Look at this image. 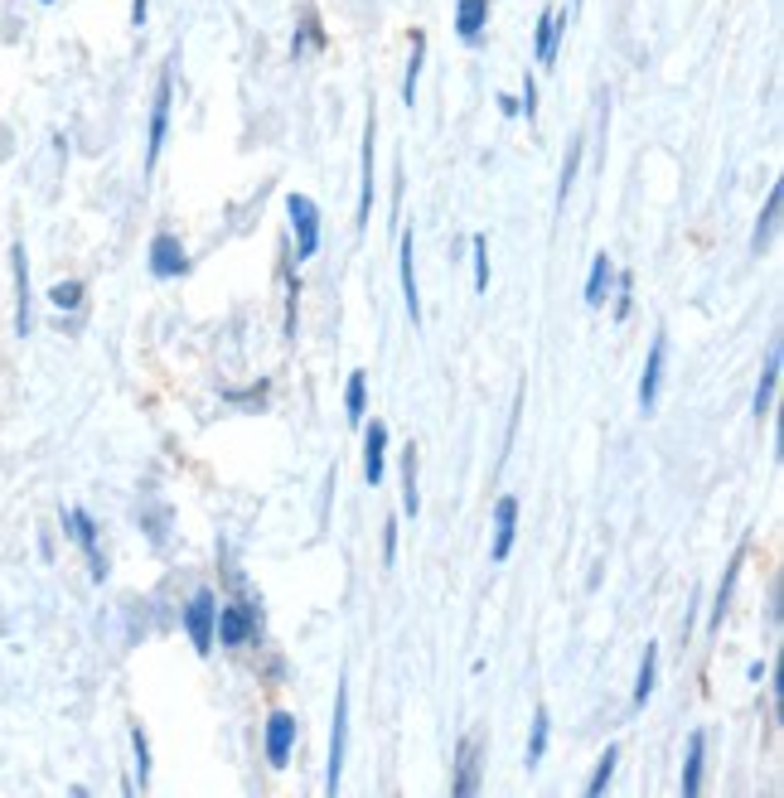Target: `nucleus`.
<instances>
[{
	"mask_svg": "<svg viewBox=\"0 0 784 798\" xmlns=\"http://www.w3.org/2000/svg\"><path fill=\"white\" fill-rule=\"evenodd\" d=\"M170 107H175V59L161 69V83H155V103H151V131H145V170H155L165 151V136H170Z\"/></svg>",
	"mask_w": 784,
	"mask_h": 798,
	"instance_id": "1",
	"label": "nucleus"
},
{
	"mask_svg": "<svg viewBox=\"0 0 784 798\" xmlns=\"http://www.w3.org/2000/svg\"><path fill=\"white\" fill-rule=\"evenodd\" d=\"M344 755H349V682L340 678L334 688V726H330V774H324V794H340Z\"/></svg>",
	"mask_w": 784,
	"mask_h": 798,
	"instance_id": "2",
	"label": "nucleus"
},
{
	"mask_svg": "<svg viewBox=\"0 0 784 798\" xmlns=\"http://www.w3.org/2000/svg\"><path fill=\"white\" fill-rule=\"evenodd\" d=\"M214 624H218V595L214 591H194L185 605V634L194 644V654H214Z\"/></svg>",
	"mask_w": 784,
	"mask_h": 798,
	"instance_id": "3",
	"label": "nucleus"
},
{
	"mask_svg": "<svg viewBox=\"0 0 784 798\" xmlns=\"http://www.w3.org/2000/svg\"><path fill=\"white\" fill-rule=\"evenodd\" d=\"M479 774H485V736H479V730H470V736H461V746H455L451 794H455V798L479 794Z\"/></svg>",
	"mask_w": 784,
	"mask_h": 798,
	"instance_id": "4",
	"label": "nucleus"
},
{
	"mask_svg": "<svg viewBox=\"0 0 784 798\" xmlns=\"http://www.w3.org/2000/svg\"><path fill=\"white\" fill-rule=\"evenodd\" d=\"M257 610L248 600H228V605H218V624H214V644H223V648H242V644H252L257 639Z\"/></svg>",
	"mask_w": 784,
	"mask_h": 798,
	"instance_id": "5",
	"label": "nucleus"
},
{
	"mask_svg": "<svg viewBox=\"0 0 784 798\" xmlns=\"http://www.w3.org/2000/svg\"><path fill=\"white\" fill-rule=\"evenodd\" d=\"M286 213H290V228H296V262H310L320 252V204L310 194H290Z\"/></svg>",
	"mask_w": 784,
	"mask_h": 798,
	"instance_id": "6",
	"label": "nucleus"
},
{
	"mask_svg": "<svg viewBox=\"0 0 784 798\" xmlns=\"http://www.w3.org/2000/svg\"><path fill=\"white\" fill-rule=\"evenodd\" d=\"M63 527H69V537L83 547L87 571H93V581L103 586V581H107V557H103V543H97V523L87 519L83 509H63Z\"/></svg>",
	"mask_w": 784,
	"mask_h": 798,
	"instance_id": "7",
	"label": "nucleus"
},
{
	"mask_svg": "<svg viewBox=\"0 0 784 798\" xmlns=\"http://www.w3.org/2000/svg\"><path fill=\"white\" fill-rule=\"evenodd\" d=\"M397 272H402V306H407V320L421 324V286H417V238L402 233L397 238Z\"/></svg>",
	"mask_w": 784,
	"mask_h": 798,
	"instance_id": "8",
	"label": "nucleus"
},
{
	"mask_svg": "<svg viewBox=\"0 0 784 798\" xmlns=\"http://www.w3.org/2000/svg\"><path fill=\"white\" fill-rule=\"evenodd\" d=\"M664 364H668V330H654V344H649L644 373H640V407H644V412L658 407V388H664Z\"/></svg>",
	"mask_w": 784,
	"mask_h": 798,
	"instance_id": "9",
	"label": "nucleus"
},
{
	"mask_svg": "<svg viewBox=\"0 0 784 798\" xmlns=\"http://www.w3.org/2000/svg\"><path fill=\"white\" fill-rule=\"evenodd\" d=\"M373 145H378V111H368L364 121V184H358V213H354V228L364 233L368 218H373Z\"/></svg>",
	"mask_w": 784,
	"mask_h": 798,
	"instance_id": "10",
	"label": "nucleus"
},
{
	"mask_svg": "<svg viewBox=\"0 0 784 798\" xmlns=\"http://www.w3.org/2000/svg\"><path fill=\"white\" fill-rule=\"evenodd\" d=\"M145 257H151V276H161V281H175V276L189 272V252H185V242H179L175 233H155Z\"/></svg>",
	"mask_w": 784,
	"mask_h": 798,
	"instance_id": "11",
	"label": "nucleus"
},
{
	"mask_svg": "<svg viewBox=\"0 0 784 798\" xmlns=\"http://www.w3.org/2000/svg\"><path fill=\"white\" fill-rule=\"evenodd\" d=\"M296 736H300V722L290 712L266 716V764H272V770H286L290 750H296Z\"/></svg>",
	"mask_w": 784,
	"mask_h": 798,
	"instance_id": "12",
	"label": "nucleus"
},
{
	"mask_svg": "<svg viewBox=\"0 0 784 798\" xmlns=\"http://www.w3.org/2000/svg\"><path fill=\"white\" fill-rule=\"evenodd\" d=\"M10 272H15V334L29 340L35 320H29V257H25V242L10 247Z\"/></svg>",
	"mask_w": 784,
	"mask_h": 798,
	"instance_id": "13",
	"label": "nucleus"
},
{
	"mask_svg": "<svg viewBox=\"0 0 784 798\" xmlns=\"http://www.w3.org/2000/svg\"><path fill=\"white\" fill-rule=\"evenodd\" d=\"M513 537H519V499H513V493H503V499L495 503V543H489V557L509 561Z\"/></svg>",
	"mask_w": 784,
	"mask_h": 798,
	"instance_id": "14",
	"label": "nucleus"
},
{
	"mask_svg": "<svg viewBox=\"0 0 784 798\" xmlns=\"http://www.w3.org/2000/svg\"><path fill=\"white\" fill-rule=\"evenodd\" d=\"M383 475H388V426L373 421V426H364V479L378 489Z\"/></svg>",
	"mask_w": 784,
	"mask_h": 798,
	"instance_id": "15",
	"label": "nucleus"
},
{
	"mask_svg": "<svg viewBox=\"0 0 784 798\" xmlns=\"http://www.w3.org/2000/svg\"><path fill=\"white\" fill-rule=\"evenodd\" d=\"M562 35H567V15L562 10H543V15H537V69H553L557 63Z\"/></svg>",
	"mask_w": 784,
	"mask_h": 798,
	"instance_id": "16",
	"label": "nucleus"
},
{
	"mask_svg": "<svg viewBox=\"0 0 784 798\" xmlns=\"http://www.w3.org/2000/svg\"><path fill=\"white\" fill-rule=\"evenodd\" d=\"M780 364H784V354H780V344H770V354H765V368H760V382H756V397H750V417H770V407H775V388H780Z\"/></svg>",
	"mask_w": 784,
	"mask_h": 798,
	"instance_id": "17",
	"label": "nucleus"
},
{
	"mask_svg": "<svg viewBox=\"0 0 784 798\" xmlns=\"http://www.w3.org/2000/svg\"><path fill=\"white\" fill-rule=\"evenodd\" d=\"M780 209H784V184H770V194H765V209H760V218H756V233H750V252H765L770 247V238H775V228H780Z\"/></svg>",
	"mask_w": 784,
	"mask_h": 798,
	"instance_id": "18",
	"label": "nucleus"
},
{
	"mask_svg": "<svg viewBox=\"0 0 784 798\" xmlns=\"http://www.w3.org/2000/svg\"><path fill=\"white\" fill-rule=\"evenodd\" d=\"M489 25V0H455V35L461 44H479Z\"/></svg>",
	"mask_w": 784,
	"mask_h": 798,
	"instance_id": "19",
	"label": "nucleus"
},
{
	"mask_svg": "<svg viewBox=\"0 0 784 798\" xmlns=\"http://www.w3.org/2000/svg\"><path fill=\"white\" fill-rule=\"evenodd\" d=\"M746 552H750V543H741V547H736L732 567H726L722 586H716V600H712V629H722V620H726V610H732V595H736V581H741V567H746Z\"/></svg>",
	"mask_w": 784,
	"mask_h": 798,
	"instance_id": "20",
	"label": "nucleus"
},
{
	"mask_svg": "<svg viewBox=\"0 0 784 798\" xmlns=\"http://www.w3.org/2000/svg\"><path fill=\"white\" fill-rule=\"evenodd\" d=\"M702 755H708V730L688 736V760H682V798L702 794Z\"/></svg>",
	"mask_w": 784,
	"mask_h": 798,
	"instance_id": "21",
	"label": "nucleus"
},
{
	"mask_svg": "<svg viewBox=\"0 0 784 798\" xmlns=\"http://www.w3.org/2000/svg\"><path fill=\"white\" fill-rule=\"evenodd\" d=\"M421 63H427V29H412V59H407V73H402V107H417Z\"/></svg>",
	"mask_w": 784,
	"mask_h": 798,
	"instance_id": "22",
	"label": "nucleus"
},
{
	"mask_svg": "<svg viewBox=\"0 0 784 798\" xmlns=\"http://www.w3.org/2000/svg\"><path fill=\"white\" fill-rule=\"evenodd\" d=\"M610 281H615V262H610V257H606V252L591 257V276H586V306H591V310L606 306Z\"/></svg>",
	"mask_w": 784,
	"mask_h": 798,
	"instance_id": "23",
	"label": "nucleus"
},
{
	"mask_svg": "<svg viewBox=\"0 0 784 798\" xmlns=\"http://www.w3.org/2000/svg\"><path fill=\"white\" fill-rule=\"evenodd\" d=\"M402 513H407V519H417V513H421V493H417V445H407V451H402Z\"/></svg>",
	"mask_w": 784,
	"mask_h": 798,
	"instance_id": "24",
	"label": "nucleus"
},
{
	"mask_svg": "<svg viewBox=\"0 0 784 798\" xmlns=\"http://www.w3.org/2000/svg\"><path fill=\"white\" fill-rule=\"evenodd\" d=\"M344 412H349V426H364L368 417V373L354 368L349 373V388H344Z\"/></svg>",
	"mask_w": 784,
	"mask_h": 798,
	"instance_id": "25",
	"label": "nucleus"
},
{
	"mask_svg": "<svg viewBox=\"0 0 784 798\" xmlns=\"http://www.w3.org/2000/svg\"><path fill=\"white\" fill-rule=\"evenodd\" d=\"M654 682H658V644H644L640 672H634V706H649V696H654Z\"/></svg>",
	"mask_w": 784,
	"mask_h": 798,
	"instance_id": "26",
	"label": "nucleus"
},
{
	"mask_svg": "<svg viewBox=\"0 0 784 798\" xmlns=\"http://www.w3.org/2000/svg\"><path fill=\"white\" fill-rule=\"evenodd\" d=\"M306 49H324V29H320L316 5L300 10V29H296V39H290V53H296V59H300Z\"/></svg>",
	"mask_w": 784,
	"mask_h": 798,
	"instance_id": "27",
	"label": "nucleus"
},
{
	"mask_svg": "<svg viewBox=\"0 0 784 798\" xmlns=\"http://www.w3.org/2000/svg\"><path fill=\"white\" fill-rule=\"evenodd\" d=\"M547 736H553V716H547V706H537V712H533V730H528V770H533V764H543Z\"/></svg>",
	"mask_w": 784,
	"mask_h": 798,
	"instance_id": "28",
	"label": "nucleus"
},
{
	"mask_svg": "<svg viewBox=\"0 0 784 798\" xmlns=\"http://www.w3.org/2000/svg\"><path fill=\"white\" fill-rule=\"evenodd\" d=\"M581 151H586V136H571V145H567V160H562V184H557V204H567L571 184H577V170H581Z\"/></svg>",
	"mask_w": 784,
	"mask_h": 798,
	"instance_id": "29",
	"label": "nucleus"
},
{
	"mask_svg": "<svg viewBox=\"0 0 784 798\" xmlns=\"http://www.w3.org/2000/svg\"><path fill=\"white\" fill-rule=\"evenodd\" d=\"M615 764H620V746H606V755L596 760V774H591V784H586V794H591V798H601V794H606V784H610Z\"/></svg>",
	"mask_w": 784,
	"mask_h": 798,
	"instance_id": "30",
	"label": "nucleus"
},
{
	"mask_svg": "<svg viewBox=\"0 0 784 798\" xmlns=\"http://www.w3.org/2000/svg\"><path fill=\"white\" fill-rule=\"evenodd\" d=\"M131 750H136V784L131 789H145L151 784V740H145L141 726H131Z\"/></svg>",
	"mask_w": 784,
	"mask_h": 798,
	"instance_id": "31",
	"label": "nucleus"
},
{
	"mask_svg": "<svg viewBox=\"0 0 784 798\" xmlns=\"http://www.w3.org/2000/svg\"><path fill=\"white\" fill-rule=\"evenodd\" d=\"M83 296H87L83 281H59V286L49 290V306L54 310H78V306H83Z\"/></svg>",
	"mask_w": 784,
	"mask_h": 798,
	"instance_id": "32",
	"label": "nucleus"
},
{
	"mask_svg": "<svg viewBox=\"0 0 784 798\" xmlns=\"http://www.w3.org/2000/svg\"><path fill=\"white\" fill-rule=\"evenodd\" d=\"M282 286H286V340H296V300H300V276L290 272V262L282 266Z\"/></svg>",
	"mask_w": 784,
	"mask_h": 798,
	"instance_id": "33",
	"label": "nucleus"
},
{
	"mask_svg": "<svg viewBox=\"0 0 784 798\" xmlns=\"http://www.w3.org/2000/svg\"><path fill=\"white\" fill-rule=\"evenodd\" d=\"M470 247H475V290L485 296V290H489V238H485V233H475Z\"/></svg>",
	"mask_w": 784,
	"mask_h": 798,
	"instance_id": "34",
	"label": "nucleus"
},
{
	"mask_svg": "<svg viewBox=\"0 0 784 798\" xmlns=\"http://www.w3.org/2000/svg\"><path fill=\"white\" fill-rule=\"evenodd\" d=\"M615 286V320H630V306H634V276L630 272H620L610 281Z\"/></svg>",
	"mask_w": 784,
	"mask_h": 798,
	"instance_id": "35",
	"label": "nucleus"
},
{
	"mask_svg": "<svg viewBox=\"0 0 784 798\" xmlns=\"http://www.w3.org/2000/svg\"><path fill=\"white\" fill-rule=\"evenodd\" d=\"M519 111H523L528 121L537 117V78H533V73H523V103H519Z\"/></svg>",
	"mask_w": 784,
	"mask_h": 798,
	"instance_id": "36",
	"label": "nucleus"
},
{
	"mask_svg": "<svg viewBox=\"0 0 784 798\" xmlns=\"http://www.w3.org/2000/svg\"><path fill=\"white\" fill-rule=\"evenodd\" d=\"M397 561V519L383 523V567H392Z\"/></svg>",
	"mask_w": 784,
	"mask_h": 798,
	"instance_id": "37",
	"label": "nucleus"
},
{
	"mask_svg": "<svg viewBox=\"0 0 784 798\" xmlns=\"http://www.w3.org/2000/svg\"><path fill=\"white\" fill-rule=\"evenodd\" d=\"M770 692H775V722H780V712H784V663L770 668Z\"/></svg>",
	"mask_w": 784,
	"mask_h": 798,
	"instance_id": "38",
	"label": "nucleus"
},
{
	"mask_svg": "<svg viewBox=\"0 0 784 798\" xmlns=\"http://www.w3.org/2000/svg\"><path fill=\"white\" fill-rule=\"evenodd\" d=\"M145 15H151V0H131V25L145 29Z\"/></svg>",
	"mask_w": 784,
	"mask_h": 798,
	"instance_id": "39",
	"label": "nucleus"
},
{
	"mask_svg": "<svg viewBox=\"0 0 784 798\" xmlns=\"http://www.w3.org/2000/svg\"><path fill=\"white\" fill-rule=\"evenodd\" d=\"M44 5H49V0H44Z\"/></svg>",
	"mask_w": 784,
	"mask_h": 798,
	"instance_id": "40",
	"label": "nucleus"
},
{
	"mask_svg": "<svg viewBox=\"0 0 784 798\" xmlns=\"http://www.w3.org/2000/svg\"><path fill=\"white\" fill-rule=\"evenodd\" d=\"M577 5H581V0H577Z\"/></svg>",
	"mask_w": 784,
	"mask_h": 798,
	"instance_id": "41",
	"label": "nucleus"
}]
</instances>
